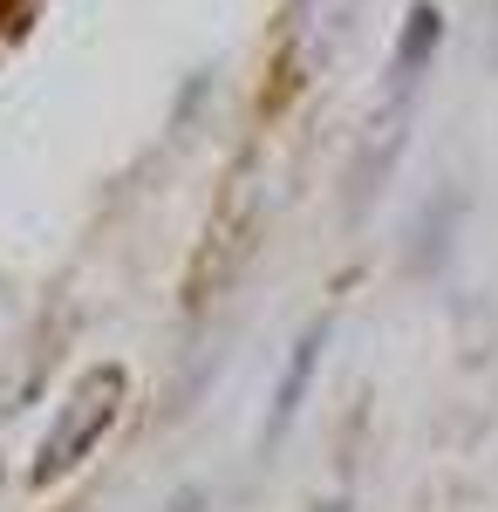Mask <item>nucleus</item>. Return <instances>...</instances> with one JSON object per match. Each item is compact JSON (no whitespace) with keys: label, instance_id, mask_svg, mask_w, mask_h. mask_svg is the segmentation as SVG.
Wrapping results in <instances>:
<instances>
[{"label":"nucleus","instance_id":"obj_4","mask_svg":"<svg viewBox=\"0 0 498 512\" xmlns=\"http://www.w3.org/2000/svg\"><path fill=\"white\" fill-rule=\"evenodd\" d=\"M328 342H335V308H321V315L301 321V335L287 342V362H280V376H273V396H267V424H260V444H280V437L301 424L307 396L321 383V362H328Z\"/></svg>","mask_w":498,"mask_h":512},{"label":"nucleus","instance_id":"obj_3","mask_svg":"<svg viewBox=\"0 0 498 512\" xmlns=\"http://www.w3.org/2000/svg\"><path fill=\"white\" fill-rule=\"evenodd\" d=\"M355 14H362V0H294L280 21V76L314 82L321 69H335L355 35Z\"/></svg>","mask_w":498,"mask_h":512},{"label":"nucleus","instance_id":"obj_5","mask_svg":"<svg viewBox=\"0 0 498 512\" xmlns=\"http://www.w3.org/2000/svg\"><path fill=\"white\" fill-rule=\"evenodd\" d=\"M458 233H464V192L458 185H437V192L417 205L410 219V239H403V274L410 280H437L458 253Z\"/></svg>","mask_w":498,"mask_h":512},{"label":"nucleus","instance_id":"obj_2","mask_svg":"<svg viewBox=\"0 0 498 512\" xmlns=\"http://www.w3.org/2000/svg\"><path fill=\"white\" fill-rule=\"evenodd\" d=\"M444 35H451V21H444V7H437V0H410V7H403L396 41H389L383 96H376V110H369V117H403V123H417L423 82H430L437 55H444Z\"/></svg>","mask_w":498,"mask_h":512},{"label":"nucleus","instance_id":"obj_1","mask_svg":"<svg viewBox=\"0 0 498 512\" xmlns=\"http://www.w3.org/2000/svg\"><path fill=\"white\" fill-rule=\"evenodd\" d=\"M123 417H130V369H123V362H96V369H82L76 383L62 390V403L48 410V424H41L35 458H28V485L48 492V485L76 478L82 465L116 437Z\"/></svg>","mask_w":498,"mask_h":512}]
</instances>
